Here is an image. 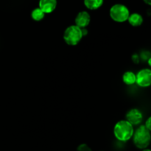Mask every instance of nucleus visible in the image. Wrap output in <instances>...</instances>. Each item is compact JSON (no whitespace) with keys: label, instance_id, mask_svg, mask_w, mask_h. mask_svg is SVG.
<instances>
[{"label":"nucleus","instance_id":"nucleus-1","mask_svg":"<svg viewBox=\"0 0 151 151\" xmlns=\"http://www.w3.org/2000/svg\"><path fill=\"white\" fill-rule=\"evenodd\" d=\"M134 132V126L126 119L117 122L114 128V135L120 142H127L131 139Z\"/></svg>","mask_w":151,"mask_h":151},{"label":"nucleus","instance_id":"nucleus-2","mask_svg":"<svg viewBox=\"0 0 151 151\" xmlns=\"http://www.w3.org/2000/svg\"><path fill=\"white\" fill-rule=\"evenodd\" d=\"M134 143L137 148H147L150 143V131L145 125H140L134 132Z\"/></svg>","mask_w":151,"mask_h":151},{"label":"nucleus","instance_id":"nucleus-3","mask_svg":"<svg viewBox=\"0 0 151 151\" xmlns=\"http://www.w3.org/2000/svg\"><path fill=\"white\" fill-rule=\"evenodd\" d=\"M83 37L82 29L75 24L66 27L63 35V41L69 46H76L82 40Z\"/></svg>","mask_w":151,"mask_h":151},{"label":"nucleus","instance_id":"nucleus-4","mask_svg":"<svg viewBox=\"0 0 151 151\" xmlns=\"http://www.w3.org/2000/svg\"><path fill=\"white\" fill-rule=\"evenodd\" d=\"M109 14L113 21L118 23H123L128 20L130 10L125 4H115L110 8Z\"/></svg>","mask_w":151,"mask_h":151},{"label":"nucleus","instance_id":"nucleus-5","mask_svg":"<svg viewBox=\"0 0 151 151\" xmlns=\"http://www.w3.org/2000/svg\"><path fill=\"white\" fill-rule=\"evenodd\" d=\"M136 83L142 88H147L151 85V70L142 69L136 75Z\"/></svg>","mask_w":151,"mask_h":151},{"label":"nucleus","instance_id":"nucleus-6","mask_svg":"<svg viewBox=\"0 0 151 151\" xmlns=\"http://www.w3.org/2000/svg\"><path fill=\"white\" fill-rule=\"evenodd\" d=\"M142 114L137 109H131L126 114V120L129 122L133 126L139 125L142 121Z\"/></svg>","mask_w":151,"mask_h":151},{"label":"nucleus","instance_id":"nucleus-7","mask_svg":"<svg viewBox=\"0 0 151 151\" xmlns=\"http://www.w3.org/2000/svg\"><path fill=\"white\" fill-rule=\"evenodd\" d=\"M91 22V16L87 11H81L75 19V25L80 28H86Z\"/></svg>","mask_w":151,"mask_h":151},{"label":"nucleus","instance_id":"nucleus-8","mask_svg":"<svg viewBox=\"0 0 151 151\" xmlns=\"http://www.w3.org/2000/svg\"><path fill=\"white\" fill-rule=\"evenodd\" d=\"M57 0H39L38 7L44 12L45 14L51 13L57 7Z\"/></svg>","mask_w":151,"mask_h":151},{"label":"nucleus","instance_id":"nucleus-9","mask_svg":"<svg viewBox=\"0 0 151 151\" xmlns=\"http://www.w3.org/2000/svg\"><path fill=\"white\" fill-rule=\"evenodd\" d=\"M128 23L133 27H139L143 23V17L141 14L138 13H130L128 19L127 20Z\"/></svg>","mask_w":151,"mask_h":151},{"label":"nucleus","instance_id":"nucleus-10","mask_svg":"<svg viewBox=\"0 0 151 151\" xmlns=\"http://www.w3.org/2000/svg\"><path fill=\"white\" fill-rule=\"evenodd\" d=\"M104 0H83V4L87 9L95 10L102 7Z\"/></svg>","mask_w":151,"mask_h":151},{"label":"nucleus","instance_id":"nucleus-11","mask_svg":"<svg viewBox=\"0 0 151 151\" xmlns=\"http://www.w3.org/2000/svg\"><path fill=\"white\" fill-rule=\"evenodd\" d=\"M122 81L128 86H131L136 83V75L133 72L128 71L122 75Z\"/></svg>","mask_w":151,"mask_h":151},{"label":"nucleus","instance_id":"nucleus-12","mask_svg":"<svg viewBox=\"0 0 151 151\" xmlns=\"http://www.w3.org/2000/svg\"><path fill=\"white\" fill-rule=\"evenodd\" d=\"M31 18L32 19H33L35 22H40L42 19H44V16H45V13L39 8V7H37V8L33 9L31 12Z\"/></svg>","mask_w":151,"mask_h":151},{"label":"nucleus","instance_id":"nucleus-13","mask_svg":"<svg viewBox=\"0 0 151 151\" xmlns=\"http://www.w3.org/2000/svg\"><path fill=\"white\" fill-rule=\"evenodd\" d=\"M78 151H91V149L88 147V145L83 144L80 145L78 148Z\"/></svg>","mask_w":151,"mask_h":151},{"label":"nucleus","instance_id":"nucleus-14","mask_svg":"<svg viewBox=\"0 0 151 151\" xmlns=\"http://www.w3.org/2000/svg\"><path fill=\"white\" fill-rule=\"evenodd\" d=\"M145 126L146 128H147L149 131H151V117L150 116H149V117L147 118V120H146Z\"/></svg>","mask_w":151,"mask_h":151},{"label":"nucleus","instance_id":"nucleus-15","mask_svg":"<svg viewBox=\"0 0 151 151\" xmlns=\"http://www.w3.org/2000/svg\"><path fill=\"white\" fill-rule=\"evenodd\" d=\"M144 1L146 4H148V5H150L151 4V0H144Z\"/></svg>","mask_w":151,"mask_h":151},{"label":"nucleus","instance_id":"nucleus-16","mask_svg":"<svg viewBox=\"0 0 151 151\" xmlns=\"http://www.w3.org/2000/svg\"><path fill=\"white\" fill-rule=\"evenodd\" d=\"M142 151H151L150 149H147V148H145V149H142Z\"/></svg>","mask_w":151,"mask_h":151}]
</instances>
